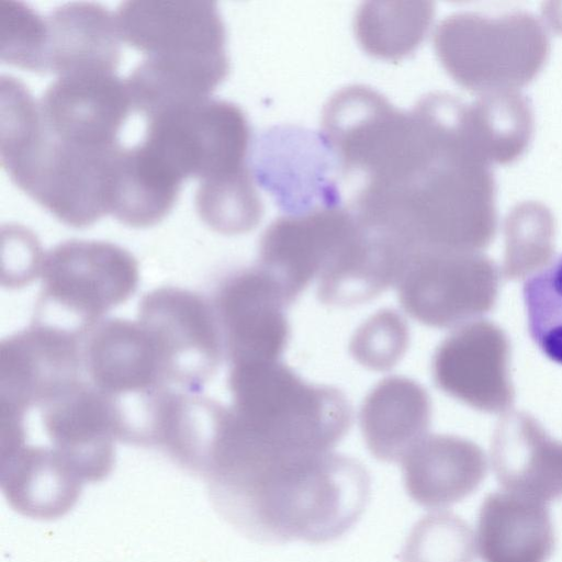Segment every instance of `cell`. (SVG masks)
<instances>
[{
  "label": "cell",
  "mask_w": 562,
  "mask_h": 562,
  "mask_svg": "<svg viewBox=\"0 0 562 562\" xmlns=\"http://www.w3.org/2000/svg\"><path fill=\"white\" fill-rule=\"evenodd\" d=\"M46 19V72L58 77L114 74L120 60V36L114 14L94 2H69Z\"/></svg>",
  "instance_id": "obj_18"
},
{
  "label": "cell",
  "mask_w": 562,
  "mask_h": 562,
  "mask_svg": "<svg viewBox=\"0 0 562 562\" xmlns=\"http://www.w3.org/2000/svg\"><path fill=\"white\" fill-rule=\"evenodd\" d=\"M81 358L88 382L113 402L168 386L138 323L121 318L100 321L81 338Z\"/></svg>",
  "instance_id": "obj_15"
},
{
  "label": "cell",
  "mask_w": 562,
  "mask_h": 562,
  "mask_svg": "<svg viewBox=\"0 0 562 562\" xmlns=\"http://www.w3.org/2000/svg\"><path fill=\"white\" fill-rule=\"evenodd\" d=\"M256 149L258 182L289 214L341 204L337 162L322 134L276 128L262 136Z\"/></svg>",
  "instance_id": "obj_12"
},
{
  "label": "cell",
  "mask_w": 562,
  "mask_h": 562,
  "mask_svg": "<svg viewBox=\"0 0 562 562\" xmlns=\"http://www.w3.org/2000/svg\"><path fill=\"white\" fill-rule=\"evenodd\" d=\"M81 373L80 337L36 324L9 336L0 346V416L25 419Z\"/></svg>",
  "instance_id": "obj_10"
},
{
  "label": "cell",
  "mask_w": 562,
  "mask_h": 562,
  "mask_svg": "<svg viewBox=\"0 0 562 562\" xmlns=\"http://www.w3.org/2000/svg\"><path fill=\"white\" fill-rule=\"evenodd\" d=\"M214 308L229 366L280 360L290 338L289 306L278 284L258 266L220 285Z\"/></svg>",
  "instance_id": "obj_11"
},
{
  "label": "cell",
  "mask_w": 562,
  "mask_h": 562,
  "mask_svg": "<svg viewBox=\"0 0 562 562\" xmlns=\"http://www.w3.org/2000/svg\"><path fill=\"white\" fill-rule=\"evenodd\" d=\"M38 109L57 138L82 147L120 145L117 134L132 102L125 80L114 74L58 77L43 92Z\"/></svg>",
  "instance_id": "obj_13"
},
{
  "label": "cell",
  "mask_w": 562,
  "mask_h": 562,
  "mask_svg": "<svg viewBox=\"0 0 562 562\" xmlns=\"http://www.w3.org/2000/svg\"><path fill=\"white\" fill-rule=\"evenodd\" d=\"M121 148L82 147L55 137L26 90L1 99L2 167L20 190L68 226L87 227L110 213Z\"/></svg>",
  "instance_id": "obj_2"
},
{
  "label": "cell",
  "mask_w": 562,
  "mask_h": 562,
  "mask_svg": "<svg viewBox=\"0 0 562 562\" xmlns=\"http://www.w3.org/2000/svg\"><path fill=\"white\" fill-rule=\"evenodd\" d=\"M181 183L140 144L122 147L114 168L110 214L131 227L153 226L171 211Z\"/></svg>",
  "instance_id": "obj_22"
},
{
  "label": "cell",
  "mask_w": 562,
  "mask_h": 562,
  "mask_svg": "<svg viewBox=\"0 0 562 562\" xmlns=\"http://www.w3.org/2000/svg\"><path fill=\"white\" fill-rule=\"evenodd\" d=\"M434 10L427 2H369L356 16V34L369 54L398 59L423 41Z\"/></svg>",
  "instance_id": "obj_23"
},
{
  "label": "cell",
  "mask_w": 562,
  "mask_h": 562,
  "mask_svg": "<svg viewBox=\"0 0 562 562\" xmlns=\"http://www.w3.org/2000/svg\"><path fill=\"white\" fill-rule=\"evenodd\" d=\"M509 360L505 331L486 319H474L439 344L431 362L432 379L443 393L472 408L504 413L515 398Z\"/></svg>",
  "instance_id": "obj_9"
},
{
  "label": "cell",
  "mask_w": 562,
  "mask_h": 562,
  "mask_svg": "<svg viewBox=\"0 0 562 562\" xmlns=\"http://www.w3.org/2000/svg\"><path fill=\"white\" fill-rule=\"evenodd\" d=\"M363 226L341 204L318 206L273 221L259 243V263L292 304L361 236Z\"/></svg>",
  "instance_id": "obj_8"
},
{
  "label": "cell",
  "mask_w": 562,
  "mask_h": 562,
  "mask_svg": "<svg viewBox=\"0 0 562 562\" xmlns=\"http://www.w3.org/2000/svg\"><path fill=\"white\" fill-rule=\"evenodd\" d=\"M232 409L248 456L271 465L333 451L352 423L346 395L280 360L232 364Z\"/></svg>",
  "instance_id": "obj_1"
},
{
  "label": "cell",
  "mask_w": 562,
  "mask_h": 562,
  "mask_svg": "<svg viewBox=\"0 0 562 562\" xmlns=\"http://www.w3.org/2000/svg\"><path fill=\"white\" fill-rule=\"evenodd\" d=\"M431 420V402L416 381L391 375L364 397L359 412L360 429L373 457L401 461L425 436Z\"/></svg>",
  "instance_id": "obj_20"
},
{
  "label": "cell",
  "mask_w": 562,
  "mask_h": 562,
  "mask_svg": "<svg viewBox=\"0 0 562 562\" xmlns=\"http://www.w3.org/2000/svg\"><path fill=\"white\" fill-rule=\"evenodd\" d=\"M475 540L469 524L449 512L424 517L412 530L403 562H474Z\"/></svg>",
  "instance_id": "obj_26"
},
{
  "label": "cell",
  "mask_w": 562,
  "mask_h": 562,
  "mask_svg": "<svg viewBox=\"0 0 562 562\" xmlns=\"http://www.w3.org/2000/svg\"><path fill=\"white\" fill-rule=\"evenodd\" d=\"M40 408L48 440L41 447L65 494L76 503L86 483L100 481L113 467L120 440L114 407L90 382L79 380Z\"/></svg>",
  "instance_id": "obj_6"
},
{
  "label": "cell",
  "mask_w": 562,
  "mask_h": 562,
  "mask_svg": "<svg viewBox=\"0 0 562 562\" xmlns=\"http://www.w3.org/2000/svg\"><path fill=\"white\" fill-rule=\"evenodd\" d=\"M499 271L479 252L418 251L409 256L396 283L404 311L436 328H457L491 311Z\"/></svg>",
  "instance_id": "obj_5"
},
{
  "label": "cell",
  "mask_w": 562,
  "mask_h": 562,
  "mask_svg": "<svg viewBox=\"0 0 562 562\" xmlns=\"http://www.w3.org/2000/svg\"><path fill=\"white\" fill-rule=\"evenodd\" d=\"M404 485L417 504L439 508L477 490L487 473L480 446L451 435H427L401 460Z\"/></svg>",
  "instance_id": "obj_17"
},
{
  "label": "cell",
  "mask_w": 562,
  "mask_h": 562,
  "mask_svg": "<svg viewBox=\"0 0 562 562\" xmlns=\"http://www.w3.org/2000/svg\"><path fill=\"white\" fill-rule=\"evenodd\" d=\"M34 324L80 338L124 303L138 283V266L108 241L71 239L45 254Z\"/></svg>",
  "instance_id": "obj_3"
},
{
  "label": "cell",
  "mask_w": 562,
  "mask_h": 562,
  "mask_svg": "<svg viewBox=\"0 0 562 562\" xmlns=\"http://www.w3.org/2000/svg\"><path fill=\"white\" fill-rule=\"evenodd\" d=\"M408 344L409 330L405 319L396 311L383 308L355 330L349 351L366 369L384 372L401 361Z\"/></svg>",
  "instance_id": "obj_28"
},
{
  "label": "cell",
  "mask_w": 562,
  "mask_h": 562,
  "mask_svg": "<svg viewBox=\"0 0 562 562\" xmlns=\"http://www.w3.org/2000/svg\"><path fill=\"white\" fill-rule=\"evenodd\" d=\"M226 53L199 56H150L125 80L132 108L147 119L209 99L226 78Z\"/></svg>",
  "instance_id": "obj_21"
},
{
  "label": "cell",
  "mask_w": 562,
  "mask_h": 562,
  "mask_svg": "<svg viewBox=\"0 0 562 562\" xmlns=\"http://www.w3.org/2000/svg\"><path fill=\"white\" fill-rule=\"evenodd\" d=\"M46 19L27 4L0 0V59L22 69L46 72Z\"/></svg>",
  "instance_id": "obj_27"
},
{
  "label": "cell",
  "mask_w": 562,
  "mask_h": 562,
  "mask_svg": "<svg viewBox=\"0 0 562 562\" xmlns=\"http://www.w3.org/2000/svg\"><path fill=\"white\" fill-rule=\"evenodd\" d=\"M522 296L532 341L562 364V255L525 281Z\"/></svg>",
  "instance_id": "obj_25"
},
{
  "label": "cell",
  "mask_w": 562,
  "mask_h": 562,
  "mask_svg": "<svg viewBox=\"0 0 562 562\" xmlns=\"http://www.w3.org/2000/svg\"><path fill=\"white\" fill-rule=\"evenodd\" d=\"M491 461L508 492L542 503L562 497V441L530 414L503 416L493 434Z\"/></svg>",
  "instance_id": "obj_16"
},
{
  "label": "cell",
  "mask_w": 562,
  "mask_h": 562,
  "mask_svg": "<svg viewBox=\"0 0 562 562\" xmlns=\"http://www.w3.org/2000/svg\"><path fill=\"white\" fill-rule=\"evenodd\" d=\"M114 19L121 41L146 57L225 53V27L213 1L131 0Z\"/></svg>",
  "instance_id": "obj_14"
},
{
  "label": "cell",
  "mask_w": 562,
  "mask_h": 562,
  "mask_svg": "<svg viewBox=\"0 0 562 562\" xmlns=\"http://www.w3.org/2000/svg\"><path fill=\"white\" fill-rule=\"evenodd\" d=\"M555 536L549 508L512 492L488 494L480 508L476 547L484 562H546Z\"/></svg>",
  "instance_id": "obj_19"
},
{
  "label": "cell",
  "mask_w": 562,
  "mask_h": 562,
  "mask_svg": "<svg viewBox=\"0 0 562 562\" xmlns=\"http://www.w3.org/2000/svg\"><path fill=\"white\" fill-rule=\"evenodd\" d=\"M2 250L8 263L2 267V284L19 288L41 274L45 254L36 236L19 225L2 227Z\"/></svg>",
  "instance_id": "obj_29"
},
{
  "label": "cell",
  "mask_w": 562,
  "mask_h": 562,
  "mask_svg": "<svg viewBox=\"0 0 562 562\" xmlns=\"http://www.w3.org/2000/svg\"><path fill=\"white\" fill-rule=\"evenodd\" d=\"M250 130L244 112L223 100H203L147 119L142 145L182 181L247 168Z\"/></svg>",
  "instance_id": "obj_4"
},
{
  "label": "cell",
  "mask_w": 562,
  "mask_h": 562,
  "mask_svg": "<svg viewBox=\"0 0 562 562\" xmlns=\"http://www.w3.org/2000/svg\"><path fill=\"white\" fill-rule=\"evenodd\" d=\"M154 349L166 384L196 390L212 379L224 355L215 308L200 294L179 288L147 293L138 322Z\"/></svg>",
  "instance_id": "obj_7"
},
{
  "label": "cell",
  "mask_w": 562,
  "mask_h": 562,
  "mask_svg": "<svg viewBox=\"0 0 562 562\" xmlns=\"http://www.w3.org/2000/svg\"><path fill=\"white\" fill-rule=\"evenodd\" d=\"M200 218L213 231L238 235L260 222L263 205L249 168L201 180L194 198Z\"/></svg>",
  "instance_id": "obj_24"
}]
</instances>
